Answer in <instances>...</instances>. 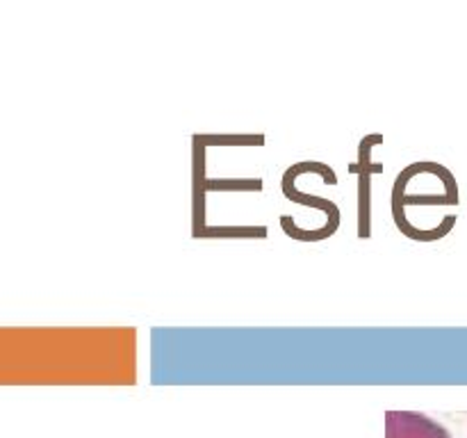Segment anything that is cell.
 I'll return each mask as SVG.
<instances>
[{
    "label": "cell",
    "instance_id": "obj_1",
    "mask_svg": "<svg viewBox=\"0 0 467 438\" xmlns=\"http://www.w3.org/2000/svg\"><path fill=\"white\" fill-rule=\"evenodd\" d=\"M388 438H450L442 427L415 413L388 415Z\"/></svg>",
    "mask_w": 467,
    "mask_h": 438
}]
</instances>
